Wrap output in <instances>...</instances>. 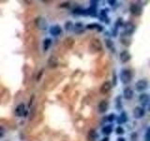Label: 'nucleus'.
<instances>
[{
	"instance_id": "obj_26",
	"label": "nucleus",
	"mask_w": 150,
	"mask_h": 141,
	"mask_svg": "<svg viewBox=\"0 0 150 141\" xmlns=\"http://www.w3.org/2000/svg\"><path fill=\"white\" fill-rule=\"evenodd\" d=\"M115 114H114V113H112V114H110L109 116H108V120H109V121H114L115 120Z\"/></svg>"
},
{
	"instance_id": "obj_24",
	"label": "nucleus",
	"mask_w": 150,
	"mask_h": 141,
	"mask_svg": "<svg viewBox=\"0 0 150 141\" xmlns=\"http://www.w3.org/2000/svg\"><path fill=\"white\" fill-rule=\"evenodd\" d=\"M116 134L117 135H123L124 133H125V131H124V129H123V127H121V126H118L116 128Z\"/></svg>"
},
{
	"instance_id": "obj_4",
	"label": "nucleus",
	"mask_w": 150,
	"mask_h": 141,
	"mask_svg": "<svg viewBox=\"0 0 150 141\" xmlns=\"http://www.w3.org/2000/svg\"><path fill=\"white\" fill-rule=\"evenodd\" d=\"M135 87H136V89H137L138 91H144L147 88L148 82L145 79H141L137 83H136Z\"/></svg>"
},
{
	"instance_id": "obj_31",
	"label": "nucleus",
	"mask_w": 150,
	"mask_h": 141,
	"mask_svg": "<svg viewBox=\"0 0 150 141\" xmlns=\"http://www.w3.org/2000/svg\"><path fill=\"white\" fill-rule=\"evenodd\" d=\"M117 141H125V139H124L123 137H120V138L117 139Z\"/></svg>"
},
{
	"instance_id": "obj_27",
	"label": "nucleus",
	"mask_w": 150,
	"mask_h": 141,
	"mask_svg": "<svg viewBox=\"0 0 150 141\" xmlns=\"http://www.w3.org/2000/svg\"><path fill=\"white\" fill-rule=\"evenodd\" d=\"M4 135H5V129L2 126H0V137H2Z\"/></svg>"
},
{
	"instance_id": "obj_10",
	"label": "nucleus",
	"mask_w": 150,
	"mask_h": 141,
	"mask_svg": "<svg viewBox=\"0 0 150 141\" xmlns=\"http://www.w3.org/2000/svg\"><path fill=\"white\" fill-rule=\"evenodd\" d=\"M129 11H130L131 13L133 14V15L139 16L140 14H141V12H142V9H141V7L139 6V5H137V4H132L130 6V8H129Z\"/></svg>"
},
{
	"instance_id": "obj_13",
	"label": "nucleus",
	"mask_w": 150,
	"mask_h": 141,
	"mask_svg": "<svg viewBox=\"0 0 150 141\" xmlns=\"http://www.w3.org/2000/svg\"><path fill=\"white\" fill-rule=\"evenodd\" d=\"M133 94H134V92L130 88H126L124 89L123 95H124V98L126 99V100H131V99L133 98Z\"/></svg>"
},
{
	"instance_id": "obj_20",
	"label": "nucleus",
	"mask_w": 150,
	"mask_h": 141,
	"mask_svg": "<svg viewBox=\"0 0 150 141\" xmlns=\"http://www.w3.org/2000/svg\"><path fill=\"white\" fill-rule=\"evenodd\" d=\"M86 28H88V29H98V31L102 30V26L100 25H98V24H91V25H87Z\"/></svg>"
},
{
	"instance_id": "obj_17",
	"label": "nucleus",
	"mask_w": 150,
	"mask_h": 141,
	"mask_svg": "<svg viewBox=\"0 0 150 141\" xmlns=\"http://www.w3.org/2000/svg\"><path fill=\"white\" fill-rule=\"evenodd\" d=\"M73 29L76 33H82L83 31V25L82 23H76L75 25H73Z\"/></svg>"
},
{
	"instance_id": "obj_9",
	"label": "nucleus",
	"mask_w": 150,
	"mask_h": 141,
	"mask_svg": "<svg viewBox=\"0 0 150 141\" xmlns=\"http://www.w3.org/2000/svg\"><path fill=\"white\" fill-rule=\"evenodd\" d=\"M50 33L53 36H59L62 34V28H61V26L58 25L53 26L50 28Z\"/></svg>"
},
{
	"instance_id": "obj_21",
	"label": "nucleus",
	"mask_w": 150,
	"mask_h": 141,
	"mask_svg": "<svg viewBox=\"0 0 150 141\" xmlns=\"http://www.w3.org/2000/svg\"><path fill=\"white\" fill-rule=\"evenodd\" d=\"M52 44V41L51 39H45L43 41V51H48V49L50 48V46Z\"/></svg>"
},
{
	"instance_id": "obj_7",
	"label": "nucleus",
	"mask_w": 150,
	"mask_h": 141,
	"mask_svg": "<svg viewBox=\"0 0 150 141\" xmlns=\"http://www.w3.org/2000/svg\"><path fill=\"white\" fill-rule=\"evenodd\" d=\"M124 29H125V33L126 35H131L133 33L134 29H135V26L132 23H126L124 25Z\"/></svg>"
},
{
	"instance_id": "obj_18",
	"label": "nucleus",
	"mask_w": 150,
	"mask_h": 141,
	"mask_svg": "<svg viewBox=\"0 0 150 141\" xmlns=\"http://www.w3.org/2000/svg\"><path fill=\"white\" fill-rule=\"evenodd\" d=\"M127 120H128V117H127V114L125 112H122V114L120 115V117L117 119V122H118L119 124H122L124 123V122H126Z\"/></svg>"
},
{
	"instance_id": "obj_3",
	"label": "nucleus",
	"mask_w": 150,
	"mask_h": 141,
	"mask_svg": "<svg viewBox=\"0 0 150 141\" xmlns=\"http://www.w3.org/2000/svg\"><path fill=\"white\" fill-rule=\"evenodd\" d=\"M145 115L144 108L143 106H136L133 109V117L135 119H142Z\"/></svg>"
},
{
	"instance_id": "obj_15",
	"label": "nucleus",
	"mask_w": 150,
	"mask_h": 141,
	"mask_svg": "<svg viewBox=\"0 0 150 141\" xmlns=\"http://www.w3.org/2000/svg\"><path fill=\"white\" fill-rule=\"evenodd\" d=\"M98 134L97 132L94 130V129H91L89 130L88 132V135H87V140L88 141H96L97 138H98Z\"/></svg>"
},
{
	"instance_id": "obj_6",
	"label": "nucleus",
	"mask_w": 150,
	"mask_h": 141,
	"mask_svg": "<svg viewBox=\"0 0 150 141\" xmlns=\"http://www.w3.org/2000/svg\"><path fill=\"white\" fill-rule=\"evenodd\" d=\"M111 88H112V83L109 81H106L101 85L100 91L101 94H106L111 90Z\"/></svg>"
},
{
	"instance_id": "obj_2",
	"label": "nucleus",
	"mask_w": 150,
	"mask_h": 141,
	"mask_svg": "<svg viewBox=\"0 0 150 141\" xmlns=\"http://www.w3.org/2000/svg\"><path fill=\"white\" fill-rule=\"evenodd\" d=\"M35 25L38 28H39V29H41V30L46 29L47 26H48V24H47L46 20L41 16L37 17L35 19Z\"/></svg>"
},
{
	"instance_id": "obj_5",
	"label": "nucleus",
	"mask_w": 150,
	"mask_h": 141,
	"mask_svg": "<svg viewBox=\"0 0 150 141\" xmlns=\"http://www.w3.org/2000/svg\"><path fill=\"white\" fill-rule=\"evenodd\" d=\"M90 47L96 52H100L102 50V44L100 40L98 39H93L90 42Z\"/></svg>"
},
{
	"instance_id": "obj_14",
	"label": "nucleus",
	"mask_w": 150,
	"mask_h": 141,
	"mask_svg": "<svg viewBox=\"0 0 150 141\" xmlns=\"http://www.w3.org/2000/svg\"><path fill=\"white\" fill-rule=\"evenodd\" d=\"M119 58H120V60H121L123 63L128 62V61L130 59V54L129 53L128 51H123V52H121V53H120V55H119Z\"/></svg>"
},
{
	"instance_id": "obj_11",
	"label": "nucleus",
	"mask_w": 150,
	"mask_h": 141,
	"mask_svg": "<svg viewBox=\"0 0 150 141\" xmlns=\"http://www.w3.org/2000/svg\"><path fill=\"white\" fill-rule=\"evenodd\" d=\"M139 102L143 106H146L149 103V96L146 93H142L139 96Z\"/></svg>"
},
{
	"instance_id": "obj_30",
	"label": "nucleus",
	"mask_w": 150,
	"mask_h": 141,
	"mask_svg": "<svg viewBox=\"0 0 150 141\" xmlns=\"http://www.w3.org/2000/svg\"><path fill=\"white\" fill-rule=\"evenodd\" d=\"M100 141H109V138H108L107 137V136H106V137H104V138H102Z\"/></svg>"
},
{
	"instance_id": "obj_19",
	"label": "nucleus",
	"mask_w": 150,
	"mask_h": 141,
	"mask_svg": "<svg viewBox=\"0 0 150 141\" xmlns=\"http://www.w3.org/2000/svg\"><path fill=\"white\" fill-rule=\"evenodd\" d=\"M102 134L103 135H110L112 132V125H107V126H105V127H103L102 128Z\"/></svg>"
},
{
	"instance_id": "obj_28",
	"label": "nucleus",
	"mask_w": 150,
	"mask_h": 141,
	"mask_svg": "<svg viewBox=\"0 0 150 141\" xmlns=\"http://www.w3.org/2000/svg\"><path fill=\"white\" fill-rule=\"evenodd\" d=\"M145 141H149V129H147L146 134H145Z\"/></svg>"
},
{
	"instance_id": "obj_1",
	"label": "nucleus",
	"mask_w": 150,
	"mask_h": 141,
	"mask_svg": "<svg viewBox=\"0 0 150 141\" xmlns=\"http://www.w3.org/2000/svg\"><path fill=\"white\" fill-rule=\"evenodd\" d=\"M131 78H132V75H131V73L129 70H123L120 73V80L121 82L127 85L129 84L131 81Z\"/></svg>"
},
{
	"instance_id": "obj_12",
	"label": "nucleus",
	"mask_w": 150,
	"mask_h": 141,
	"mask_svg": "<svg viewBox=\"0 0 150 141\" xmlns=\"http://www.w3.org/2000/svg\"><path fill=\"white\" fill-rule=\"evenodd\" d=\"M15 114L18 117H23L25 115V105L23 103H20L15 109Z\"/></svg>"
},
{
	"instance_id": "obj_16",
	"label": "nucleus",
	"mask_w": 150,
	"mask_h": 141,
	"mask_svg": "<svg viewBox=\"0 0 150 141\" xmlns=\"http://www.w3.org/2000/svg\"><path fill=\"white\" fill-rule=\"evenodd\" d=\"M48 64H49V66L51 68H55L56 66H57V64H58V61H57V59H56L55 56H52L51 58H49V60H48Z\"/></svg>"
},
{
	"instance_id": "obj_29",
	"label": "nucleus",
	"mask_w": 150,
	"mask_h": 141,
	"mask_svg": "<svg viewBox=\"0 0 150 141\" xmlns=\"http://www.w3.org/2000/svg\"><path fill=\"white\" fill-rule=\"evenodd\" d=\"M109 3H110V5H112H112H115V0H114V1H112V0H110Z\"/></svg>"
},
{
	"instance_id": "obj_25",
	"label": "nucleus",
	"mask_w": 150,
	"mask_h": 141,
	"mask_svg": "<svg viewBox=\"0 0 150 141\" xmlns=\"http://www.w3.org/2000/svg\"><path fill=\"white\" fill-rule=\"evenodd\" d=\"M106 43H107V46L109 47V48L112 50V51H114L115 52V48H114V44H112V41H109V40H107L106 41Z\"/></svg>"
},
{
	"instance_id": "obj_23",
	"label": "nucleus",
	"mask_w": 150,
	"mask_h": 141,
	"mask_svg": "<svg viewBox=\"0 0 150 141\" xmlns=\"http://www.w3.org/2000/svg\"><path fill=\"white\" fill-rule=\"evenodd\" d=\"M65 28L67 30H71L72 28H73V24L70 22V21H69V22H67L65 24Z\"/></svg>"
},
{
	"instance_id": "obj_22",
	"label": "nucleus",
	"mask_w": 150,
	"mask_h": 141,
	"mask_svg": "<svg viewBox=\"0 0 150 141\" xmlns=\"http://www.w3.org/2000/svg\"><path fill=\"white\" fill-rule=\"evenodd\" d=\"M116 108L117 110H120L122 108V103H121V97L118 96L116 98Z\"/></svg>"
},
{
	"instance_id": "obj_8",
	"label": "nucleus",
	"mask_w": 150,
	"mask_h": 141,
	"mask_svg": "<svg viewBox=\"0 0 150 141\" xmlns=\"http://www.w3.org/2000/svg\"><path fill=\"white\" fill-rule=\"evenodd\" d=\"M108 107H109V103L106 100H102L100 103H98V109L100 113H105L108 110Z\"/></svg>"
}]
</instances>
